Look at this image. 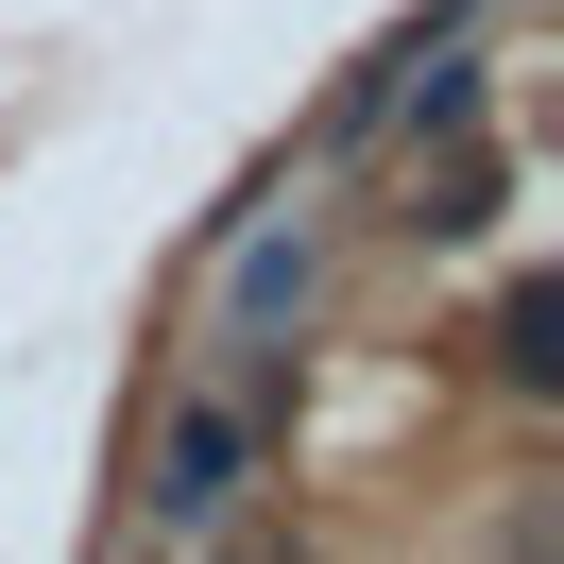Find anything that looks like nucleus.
Instances as JSON below:
<instances>
[{"label":"nucleus","mask_w":564,"mask_h":564,"mask_svg":"<svg viewBox=\"0 0 564 564\" xmlns=\"http://www.w3.org/2000/svg\"><path fill=\"white\" fill-rule=\"evenodd\" d=\"M274 377L291 359H188L138 427V530L154 547H206L257 479H274Z\"/></svg>","instance_id":"f257e3e1"},{"label":"nucleus","mask_w":564,"mask_h":564,"mask_svg":"<svg viewBox=\"0 0 564 564\" xmlns=\"http://www.w3.org/2000/svg\"><path fill=\"white\" fill-rule=\"evenodd\" d=\"M325 325V223L308 206H240L206 274V359H291Z\"/></svg>","instance_id":"f03ea898"},{"label":"nucleus","mask_w":564,"mask_h":564,"mask_svg":"<svg viewBox=\"0 0 564 564\" xmlns=\"http://www.w3.org/2000/svg\"><path fill=\"white\" fill-rule=\"evenodd\" d=\"M496 377H513V393H547V377H564V291H547V274L496 291Z\"/></svg>","instance_id":"7ed1b4c3"}]
</instances>
